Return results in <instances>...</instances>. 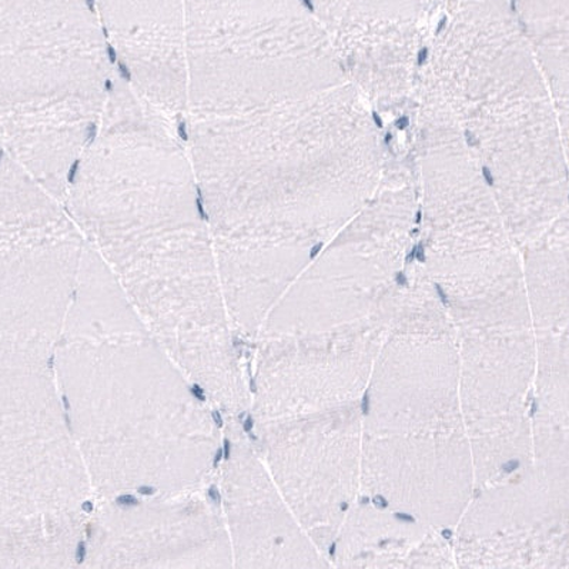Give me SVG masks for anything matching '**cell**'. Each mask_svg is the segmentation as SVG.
I'll return each mask as SVG.
<instances>
[{
  "instance_id": "obj_1",
  "label": "cell",
  "mask_w": 569,
  "mask_h": 569,
  "mask_svg": "<svg viewBox=\"0 0 569 569\" xmlns=\"http://www.w3.org/2000/svg\"><path fill=\"white\" fill-rule=\"evenodd\" d=\"M184 138V120L116 68L98 134L64 203L171 359L210 387L234 365L213 238Z\"/></svg>"
},
{
  "instance_id": "obj_2",
  "label": "cell",
  "mask_w": 569,
  "mask_h": 569,
  "mask_svg": "<svg viewBox=\"0 0 569 569\" xmlns=\"http://www.w3.org/2000/svg\"><path fill=\"white\" fill-rule=\"evenodd\" d=\"M52 360L96 490L174 497L200 485L218 441L204 391L191 389L90 244Z\"/></svg>"
},
{
  "instance_id": "obj_3",
  "label": "cell",
  "mask_w": 569,
  "mask_h": 569,
  "mask_svg": "<svg viewBox=\"0 0 569 569\" xmlns=\"http://www.w3.org/2000/svg\"><path fill=\"white\" fill-rule=\"evenodd\" d=\"M114 74L93 0H0V140L60 200L98 134Z\"/></svg>"
},
{
  "instance_id": "obj_4",
  "label": "cell",
  "mask_w": 569,
  "mask_h": 569,
  "mask_svg": "<svg viewBox=\"0 0 569 569\" xmlns=\"http://www.w3.org/2000/svg\"><path fill=\"white\" fill-rule=\"evenodd\" d=\"M48 366L0 362V568H63L79 542L90 477Z\"/></svg>"
},
{
  "instance_id": "obj_5",
  "label": "cell",
  "mask_w": 569,
  "mask_h": 569,
  "mask_svg": "<svg viewBox=\"0 0 569 569\" xmlns=\"http://www.w3.org/2000/svg\"><path fill=\"white\" fill-rule=\"evenodd\" d=\"M88 240L67 203L0 153V361L49 366Z\"/></svg>"
},
{
  "instance_id": "obj_6",
  "label": "cell",
  "mask_w": 569,
  "mask_h": 569,
  "mask_svg": "<svg viewBox=\"0 0 569 569\" xmlns=\"http://www.w3.org/2000/svg\"><path fill=\"white\" fill-rule=\"evenodd\" d=\"M149 501L134 511L120 506L102 512L93 527L94 567H219L229 560V538L220 513L189 497Z\"/></svg>"
},
{
  "instance_id": "obj_7",
  "label": "cell",
  "mask_w": 569,
  "mask_h": 569,
  "mask_svg": "<svg viewBox=\"0 0 569 569\" xmlns=\"http://www.w3.org/2000/svg\"><path fill=\"white\" fill-rule=\"evenodd\" d=\"M119 73L150 102L183 119L188 54L183 0H93Z\"/></svg>"
},
{
  "instance_id": "obj_8",
  "label": "cell",
  "mask_w": 569,
  "mask_h": 569,
  "mask_svg": "<svg viewBox=\"0 0 569 569\" xmlns=\"http://www.w3.org/2000/svg\"><path fill=\"white\" fill-rule=\"evenodd\" d=\"M226 475L228 517L234 552L244 567H270V548H284L279 531L295 530L263 467L247 452L243 460L230 461Z\"/></svg>"
},
{
  "instance_id": "obj_9",
  "label": "cell",
  "mask_w": 569,
  "mask_h": 569,
  "mask_svg": "<svg viewBox=\"0 0 569 569\" xmlns=\"http://www.w3.org/2000/svg\"><path fill=\"white\" fill-rule=\"evenodd\" d=\"M428 57H430V50H428V48H422L417 54V67H422V64H426Z\"/></svg>"
},
{
  "instance_id": "obj_10",
  "label": "cell",
  "mask_w": 569,
  "mask_h": 569,
  "mask_svg": "<svg viewBox=\"0 0 569 569\" xmlns=\"http://www.w3.org/2000/svg\"><path fill=\"white\" fill-rule=\"evenodd\" d=\"M482 179H485L486 183L488 186H491V188L493 184H496V179H493L492 171L490 170V168H487V166L482 168Z\"/></svg>"
},
{
  "instance_id": "obj_11",
  "label": "cell",
  "mask_w": 569,
  "mask_h": 569,
  "mask_svg": "<svg viewBox=\"0 0 569 569\" xmlns=\"http://www.w3.org/2000/svg\"><path fill=\"white\" fill-rule=\"evenodd\" d=\"M396 126L399 130H406L408 126H410V118H408V116H401V118L397 120Z\"/></svg>"
},
{
  "instance_id": "obj_12",
  "label": "cell",
  "mask_w": 569,
  "mask_h": 569,
  "mask_svg": "<svg viewBox=\"0 0 569 569\" xmlns=\"http://www.w3.org/2000/svg\"><path fill=\"white\" fill-rule=\"evenodd\" d=\"M321 249H323V243H319V244L311 247L310 254H309L310 259L311 260L316 259V257L320 254Z\"/></svg>"
},
{
  "instance_id": "obj_13",
  "label": "cell",
  "mask_w": 569,
  "mask_h": 569,
  "mask_svg": "<svg viewBox=\"0 0 569 569\" xmlns=\"http://www.w3.org/2000/svg\"><path fill=\"white\" fill-rule=\"evenodd\" d=\"M447 23H448V18L442 17L440 22H438V24H437L436 33L440 34L442 32V30H445V28L447 27Z\"/></svg>"
},
{
  "instance_id": "obj_14",
  "label": "cell",
  "mask_w": 569,
  "mask_h": 569,
  "mask_svg": "<svg viewBox=\"0 0 569 569\" xmlns=\"http://www.w3.org/2000/svg\"><path fill=\"white\" fill-rule=\"evenodd\" d=\"M372 120H375V123L377 124V128L382 129L385 128V123H382L381 116L377 112L371 113Z\"/></svg>"
},
{
  "instance_id": "obj_15",
  "label": "cell",
  "mask_w": 569,
  "mask_h": 569,
  "mask_svg": "<svg viewBox=\"0 0 569 569\" xmlns=\"http://www.w3.org/2000/svg\"><path fill=\"white\" fill-rule=\"evenodd\" d=\"M466 140H467V143L470 144V146L478 144V138H477V136L475 133L467 132L466 133Z\"/></svg>"
},
{
  "instance_id": "obj_16",
  "label": "cell",
  "mask_w": 569,
  "mask_h": 569,
  "mask_svg": "<svg viewBox=\"0 0 569 569\" xmlns=\"http://www.w3.org/2000/svg\"><path fill=\"white\" fill-rule=\"evenodd\" d=\"M305 7L310 10V12H315V3L313 0H301Z\"/></svg>"
},
{
  "instance_id": "obj_17",
  "label": "cell",
  "mask_w": 569,
  "mask_h": 569,
  "mask_svg": "<svg viewBox=\"0 0 569 569\" xmlns=\"http://www.w3.org/2000/svg\"><path fill=\"white\" fill-rule=\"evenodd\" d=\"M422 220V211L418 210L416 214V224H420Z\"/></svg>"
},
{
  "instance_id": "obj_18",
  "label": "cell",
  "mask_w": 569,
  "mask_h": 569,
  "mask_svg": "<svg viewBox=\"0 0 569 569\" xmlns=\"http://www.w3.org/2000/svg\"><path fill=\"white\" fill-rule=\"evenodd\" d=\"M391 140H392V133L389 132L386 134V138H385L386 144H391Z\"/></svg>"
},
{
  "instance_id": "obj_19",
  "label": "cell",
  "mask_w": 569,
  "mask_h": 569,
  "mask_svg": "<svg viewBox=\"0 0 569 569\" xmlns=\"http://www.w3.org/2000/svg\"><path fill=\"white\" fill-rule=\"evenodd\" d=\"M511 9L513 10V12H516V10H517V0H511Z\"/></svg>"
},
{
  "instance_id": "obj_20",
  "label": "cell",
  "mask_w": 569,
  "mask_h": 569,
  "mask_svg": "<svg viewBox=\"0 0 569 569\" xmlns=\"http://www.w3.org/2000/svg\"><path fill=\"white\" fill-rule=\"evenodd\" d=\"M2 150H3L2 140H0V153H2Z\"/></svg>"
}]
</instances>
